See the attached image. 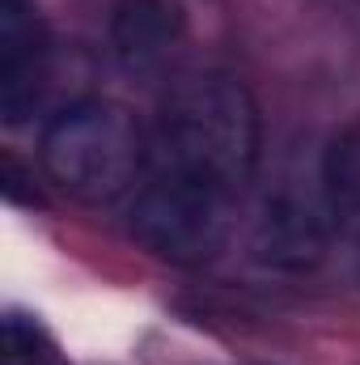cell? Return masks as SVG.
<instances>
[{
  "label": "cell",
  "instance_id": "obj_2",
  "mask_svg": "<svg viewBox=\"0 0 360 365\" xmlns=\"http://www.w3.org/2000/svg\"><path fill=\"white\" fill-rule=\"evenodd\" d=\"M47 179L77 204L106 208L140 187L149 140L136 115L110 98H85L64 106L38 140Z\"/></svg>",
  "mask_w": 360,
  "mask_h": 365
},
{
  "label": "cell",
  "instance_id": "obj_4",
  "mask_svg": "<svg viewBox=\"0 0 360 365\" xmlns=\"http://www.w3.org/2000/svg\"><path fill=\"white\" fill-rule=\"evenodd\" d=\"M331 208L318 191H305L301 182H280L271 187L255 212V230H250V247L255 255L275 268V272H309L322 264L327 242H331Z\"/></svg>",
  "mask_w": 360,
  "mask_h": 365
},
{
  "label": "cell",
  "instance_id": "obj_6",
  "mask_svg": "<svg viewBox=\"0 0 360 365\" xmlns=\"http://www.w3.org/2000/svg\"><path fill=\"white\" fill-rule=\"evenodd\" d=\"M182 38V9L174 0H119L110 13V47L123 64L149 68Z\"/></svg>",
  "mask_w": 360,
  "mask_h": 365
},
{
  "label": "cell",
  "instance_id": "obj_7",
  "mask_svg": "<svg viewBox=\"0 0 360 365\" xmlns=\"http://www.w3.org/2000/svg\"><path fill=\"white\" fill-rule=\"evenodd\" d=\"M318 182H322L335 225L360 242V123H348L344 132H335V140L322 153Z\"/></svg>",
  "mask_w": 360,
  "mask_h": 365
},
{
  "label": "cell",
  "instance_id": "obj_1",
  "mask_svg": "<svg viewBox=\"0 0 360 365\" xmlns=\"http://www.w3.org/2000/svg\"><path fill=\"white\" fill-rule=\"evenodd\" d=\"M259 106L238 77L191 73L170 86L157 110L153 170L242 195L259 170Z\"/></svg>",
  "mask_w": 360,
  "mask_h": 365
},
{
  "label": "cell",
  "instance_id": "obj_5",
  "mask_svg": "<svg viewBox=\"0 0 360 365\" xmlns=\"http://www.w3.org/2000/svg\"><path fill=\"white\" fill-rule=\"evenodd\" d=\"M51 81L47 30L26 0H0V115L4 123H26Z\"/></svg>",
  "mask_w": 360,
  "mask_h": 365
},
{
  "label": "cell",
  "instance_id": "obj_3",
  "mask_svg": "<svg viewBox=\"0 0 360 365\" xmlns=\"http://www.w3.org/2000/svg\"><path fill=\"white\" fill-rule=\"evenodd\" d=\"M238 217V195L216 187L179 179L166 170H149L136 187L132 234L140 247L170 264H208L225 251Z\"/></svg>",
  "mask_w": 360,
  "mask_h": 365
},
{
  "label": "cell",
  "instance_id": "obj_9",
  "mask_svg": "<svg viewBox=\"0 0 360 365\" xmlns=\"http://www.w3.org/2000/svg\"><path fill=\"white\" fill-rule=\"evenodd\" d=\"M356 264H360V242H356Z\"/></svg>",
  "mask_w": 360,
  "mask_h": 365
},
{
  "label": "cell",
  "instance_id": "obj_8",
  "mask_svg": "<svg viewBox=\"0 0 360 365\" xmlns=\"http://www.w3.org/2000/svg\"><path fill=\"white\" fill-rule=\"evenodd\" d=\"M47 344L38 336L34 323H26L21 314L4 319V365H47Z\"/></svg>",
  "mask_w": 360,
  "mask_h": 365
}]
</instances>
